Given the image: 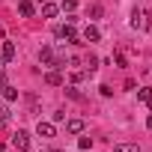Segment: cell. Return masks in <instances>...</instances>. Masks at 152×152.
Returning a JSON list of instances; mask_svg holds the SVG:
<instances>
[{
    "instance_id": "obj_1",
    "label": "cell",
    "mask_w": 152,
    "mask_h": 152,
    "mask_svg": "<svg viewBox=\"0 0 152 152\" xmlns=\"http://www.w3.org/2000/svg\"><path fill=\"white\" fill-rule=\"evenodd\" d=\"M12 146H15L18 152H27V149H30V134H27L24 128H18V131L12 134Z\"/></svg>"
},
{
    "instance_id": "obj_2",
    "label": "cell",
    "mask_w": 152,
    "mask_h": 152,
    "mask_svg": "<svg viewBox=\"0 0 152 152\" xmlns=\"http://www.w3.org/2000/svg\"><path fill=\"white\" fill-rule=\"evenodd\" d=\"M57 39H63V42H78V30H75V24L69 21V24L57 27Z\"/></svg>"
},
{
    "instance_id": "obj_3",
    "label": "cell",
    "mask_w": 152,
    "mask_h": 152,
    "mask_svg": "<svg viewBox=\"0 0 152 152\" xmlns=\"http://www.w3.org/2000/svg\"><path fill=\"white\" fill-rule=\"evenodd\" d=\"M36 134H39V137H54V134H57V128H54V122L39 119V122H36Z\"/></svg>"
},
{
    "instance_id": "obj_4",
    "label": "cell",
    "mask_w": 152,
    "mask_h": 152,
    "mask_svg": "<svg viewBox=\"0 0 152 152\" xmlns=\"http://www.w3.org/2000/svg\"><path fill=\"white\" fill-rule=\"evenodd\" d=\"M45 84H48V87H63V84H66V81H63V75H60V69L45 72Z\"/></svg>"
},
{
    "instance_id": "obj_5",
    "label": "cell",
    "mask_w": 152,
    "mask_h": 152,
    "mask_svg": "<svg viewBox=\"0 0 152 152\" xmlns=\"http://www.w3.org/2000/svg\"><path fill=\"white\" fill-rule=\"evenodd\" d=\"M87 122L84 119H66V134H84Z\"/></svg>"
},
{
    "instance_id": "obj_6",
    "label": "cell",
    "mask_w": 152,
    "mask_h": 152,
    "mask_svg": "<svg viewBox=\"0 0 152 152\" xmlns=\"http://www.w3.org/2000/svg\"><path fill=\"white\" fill-rule=\"evenodd\" d=\"M0 99H3V102H15L18 99V90L6 81V84H0Z\"/></svg>"
},
{
    "instance_id": "obj_7",
    "label": "cell",
    "mask_w": 152,
    "mask_h": 152,
    "mask_svg": "<svg viewBox=\"0 0 152 152\" xmlns=\"http://www.w3.org/2000/svg\"><path fill=\"white\" fill-rule=\"evenodd\" d=\"M18 15L21 18H33L36 15V6L30 3V0H18Z\"/></svg>"
},
{
    "instance_id": "obj_8",
    "label": "cell",
    "mask_w": 152,
    "mask_h": 152,
    "mask_svg": "<svg viewBox=\"0 0 152 152\" xmlns=\"http://www.w3.org/2000/svg\"><path fill=\"white\" fill-rule=\"evenodd\" d=\"M81 36H84V39H87V42H99V39H102V30H99V27H96V24H87V27H84V33H81Z\"/></svg>"
},
{
    "instance_id": "obj_9",
    "label": "cell",
    "mask_w": 152,
    "mask_h": 152,
    "mask_svg": "<svg viewBox=\"0 0 152 152\" xmlns=\"http://www.w3.org/2000/svg\"><path fill=\"white\" fill-rule=\"evenodd\" d=\"M131 27H140V30H146V27H149V21H146V15H143L140 9H134V12H131Z\"/></svg>"
},
{
    "instance_id": "obj_10",
    "label": "cell",
    "mask_w": 152,
    "mask_h": 152,
    "mask_svg": "<svg viewBox=\"0 0 152 152\" xmlns=\"http://www.w3.org/2000/svg\"><path fill=\"white\" fill-rule=\"evenodd\" d=\"M0 54H3V60H6V63H9V60H15V54H18V51H15V42H3V45H0Z\"/></svg>"
},
{
    "instance_id": "obj_11",
    "label": "cell",
    "mask_w": 152,
    "mask_h": 152,
    "mask_svg": "<svg viewBox=\"0 0 152 152\" xmlns=\"http://www.w3.org/2000/svg\"><path fill=\"white\" fill-rule=\"evenodd\" d=\"M57 12H60V6L54 3V0H48V3H42V15H45V18H54Z\"/></svg>"
},
{
    "instance_id": "obj_12",
    "label": "cell",
    "mask_w": 152,
    "mask_h": 152,
    "mask_svg": "<svg viewBox=\"0 0 152 152\" xmlns=\"http://www.w3.org/2000/svg\"><path fill=\"white\" fill-rule=\"evenodd\" d=\"M96 69H99V57H96V54H90V57H87L84 72H87V75H96Z\"/></svg>"
},
{
    "instance_id": "obj_13",
    "label": "cell",
    "mask_w": 152,
    "mask_h": 152,
    "mask_svg": "<svg viewBox=\"0 0 152 152\" xmlns=\"http://www.w3.org/2000/svg\"><path fill=\"white\" fill-rule=\"evenodd\" d=\"M113 152H140V146L137 143H116Z\"/></svg>"
},
{
    "instance_id": "obj_14",
    "label": "cell",
    "mask_w": 152,
    "mask_h": 152,
    "mask_svg": "<svg viewBox=\"0 0 152 152\" xmlns=\"http://www.w3.org/2000/svg\"><path fill=\"white\" fill-rule=\"evenodd\" d=\"M66 96H69L72 102H84V96L78 93V87H75V84H72V87H66Z\"/></svg>"
},
{
    "instance_id": "obj_15",
    "label": "cell",
    "mask_w": 152,
    "mask_h": 152,
    "mask_svg": "<svg viewBox=\"0 0 152 152\" xmlns=\"http://www.w3.org/2000/svg\"><path fill=\"white\" fill-rule=\"evenodd\" d=\"M6 122H9V107L0 102V128H6Z\"/></svg>"
},
{
    "instance_id": "obj_16",
    "label": "cell",
    "mask_w": 152,
    "mask_h": 152,
    "mask_svg": "<svg viewBox=\"0 0 152 152\" xmlns=\"http://www.w3.org/2000/svg\"><path fill=\"white\" fill-rule=\"evenodd\" d=\"M60 6H63V12H75L78 9V0H60Z\"/></svg>"
},
{
    "instance_id": "obj_17",
    "label": "cell",
    "mask_w": 152,
    "mask_h": 152,
    "mask_svg": "<svg viewBox=\"0 0 152 152\" xmlns=\"http://www.w3.org/2000/svg\"><path fill=\"white\" fill-rule=\"evenodd\" d=\"M149 96H152V87H143V90H137V99H140V102H149Z\"/></svg>"
},
{
    "instance_id": "obj_18",
    "label": "cell",
    "mask_w": 152,
    "mask_h": 152,
    "mask_svg": "<svg viewBox=\"0 0 152 152\" xmlns=\"http://www.w3.org/2000/svg\"><path fill=\"white\" fill-rule=\"evenodd\" d=\"M90 15L99 18V15H102V3H93V6H90Z\"/></svg>"
},
{
    "instance_id": "obj_19",
    "label": "cell",
    "mask_w": 152,
    "mask_h": 152,
    "mask_svg": "<svg viewBox=\"0 0 152 152\" xmlns=\"http://www.w3.org/2000/svg\"><path fill=\"white\" fill-rule=\"evenodd\" d=\"M78 146H81V149H90V146H93V137H81Z\"/></svg>"
},
{
    "instance_id": "obj_20",
    "label": "cell",
    "mask_w": 152,
    "mask_h": 152,
    "mask_svg": "<svg viewBox=\"0 0 152 152\" xmlns=\"http://www.w3.org/2000/svg\"><path fill=\"white\" fill-rule=\"evenodd\" d=\"M63 119H66V110H63V107H60V110H54V122H63Z\"/></svg>"
},
{
    "instance_id": "obj_21",
    "label": "cell",
    "mask_w": 152,
    "mask_h": 152,
    "mask_svg": "<svg viewBox=\"0 0 152 152\" xmlns=\"http://www.w3.org/2000/svg\"><path fill=\"white\" fill-rule=\"evenodd\" d=\"M146 128H149V131H152V113H149V116H146Z\"/></svg>"
},
{
    "instance_id": "obj_22",
    "label": "cell",
    "mask_w": 152,
    "mask_h": 152,
    "mask_svg": "<svg viewBox=\"0 0 152 152\" xmlns=\"http://www.w3.org/2000/svg\"><path fill=\"white\" fill-rule=\"evenodd\" d=\"M3 66H6V60H3V54H0V72H3Z\"/></svg>"
},
{
    "instance_id": "obj_23",
    "label": "cell",
    "mask_w": 152,
    "mask_h": 152,
    "mask_svg": "<svg viewBox=\"0 0 152 152\" xmlns=\"http://www.w3.org/2000/svg\"><path fill=\"white\" fill-rule=\"evenodd\" d=\"M146 104H149V107H152V96H149V102H146Z\"/></svg>"
},
{
    "instance_id": "obj_24",
    "label": "cell",
    "mask_w": 152,
    "mask_h": 152,
    "mask_svg": "<svg viewBox=\"0 0 152 152\" xmlns=\"http://www.w3.org/2000/svg\"><path fill=\"white\" fill-rule=\"evenodd\" d=\"M54 3H57V0H54Z\"/></svg>"
}]
</instances>
